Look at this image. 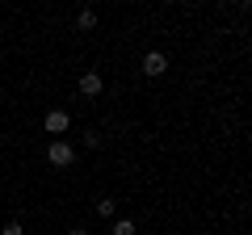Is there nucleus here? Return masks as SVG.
<instances>
[{
	"label": "nucleus",
	"instance_id": "nucleus-9",
	"mask_svg": "<svg viewBox=\"0 0 252 235\" xmlns=\"http://www.w3.org/2000/svg\"><path fill=\"white\" fill-rule=\"evenodd\" d=\"M67 235H89V231H84V227H72V231H67Z\"/></svg>",
	"mask_w": 252,
	"mask_h": 235
},
{
	"label": "nucleus",
	"instance_id": "nucleus-7",
	"mask_svg": "<svg viewBox=\"0 0 252 235\" xmlns=\"http://www.w3.org/2000/svg\"><path fill=\"white\" fill-rule=\"evenodd\" d=\"M114 210H118V206H114V198H101V202H97V214H105V218H114Z\"/></svg>",
	"mask_w": 252,
	"mask_h": 235
},
{
	"label": "nucleus",
	"instance_id": "nucleus-4",
	"mask_svg": "<svg viewBox=\"0 0 252 235\" xmlns=\"http://www.w3.org/2000/svg\"><path fill=\"white\" fill-rule=\"evenodd\" d=\"M101 88H105V80H101V72H84V76H80V92H84V97H97Z\"/></svg>",
	"mask_w": 252,
	"mask_h": 235
},
{
	"label": "nucleus",
	"instance_id": "nucleus-2",
	"mask_svg": "<svg viewBox=\"0 0 252 235\" xmlns=\"http://www.w3.org/2000/svg\"><path fill=\"white\" fill-rule=\"evenodd\" d=\"M164 72H168L164 51H147V55H143V76H152V80H156V76H164Z\"/></svg>",
	"mask_w": 252,
	"mask_h": 235
},
{
	"label": "nucleus",
	"instance_id": "nucleus-3",
	"mask_svg": "<svg viewBox=\"0 0 252 235\" xmlns=\"http://www.w3.org/2000/svg\"><path fill=\"white\" fill-rule=\"evenodd\" d=\"M46 130H51V135H63V130L72 126V118H67V109H51V114H46V122H42Z\"/></svg>",
	"mask_w": 252,
	"mask_h": 235
},
{
	"label": "nucleus",
	"instance_id": "nucleus-6",
	"mask_svg": "<svg viewBox=\"0 0 252 235\" xmlns=\"http://www.w3.org/2000/svg\"><path fill=\"white\" fill-rule=\"evenodd\" d=\"M76 26H80V29H93V26H97V13H93V9H80V17H76Z\"/></svg>",
	"mask_w": 252,
	"mask_h": 235
},
{
	"label": "nucleus",
	"instance_id": "nucleus-8",
	"mask_svg": "<svg viewBox=\"0 0 252 235\" xmlns=\"http://www.w3.org/2000/svg\"><path fill=\"white\" fill-rule=\"evenodd\" d=\"M0 235H26V227H21V223H17V218H13V223H9V227H4V231H0Z\"/></svg>",
	"mask_w": 252,
	"mask_h": 235
},
{
	"label": "nucleus",
	"instance_id": "nucleus-5",
	"mask_svg": "<svg viewBox=\"0 0 252 235\" xmlns=\"http://www.w3.org/2000/svg\"><path fill=\"white\" fill-rule=\"evenodd\" d=\"M109 235H135V223H130V218H114Z\"/></svg>",
	"mask_w": 252,
	"mask_h": 235
},
{
	"label": "nucleus",
	"instance_id": "nucleus-1",
	"mask_svg": "<svg viewBox=\"0 0 252 235\" xmlns=\"http://www.w3.org/2000/svg\"><path fill=\"white\" fill-rule=\"evenodd\" d=\"M46 160H51L55 168H72V160H76V147H72V143H63V139H55V143L46 147Z\"/></svg>",
	"mask_w": 252,
	"mask_h": 235
}]
</instances>
